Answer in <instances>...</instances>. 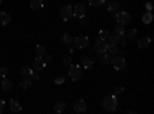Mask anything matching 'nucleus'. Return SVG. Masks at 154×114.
Segmentation results:
<instances>
[{"instance_id": "f257e3e1", "label": "nucleus", "mask_w": 154, "mask_h": 114, "mask_svg": "<svg viewBox=\"0 0 154 114\" xmlns=\"http://www.w3.org/2000/svg\"><path fill=\"white\" fill-rule=\"evenodd\" d=\"M117 105H119V102H117V97L116 96H106L103 100H102V106H103V109H106L109 112L117 109Z\"/></svg>"}, {"instance_id": "f03ea898", "label": "nucleus", "mask_w": 154, "mask_h": 114, "mask_svg": "<svg viewBox=\"0 0 154 114\" xmlns=\"http://www.w3.org/2000/svg\"><path fill=\"white\" fill-rule=\"evenodd\" d=\"M112 17L117 20L119 25H128V23H131V16H130V12H126V11H117V12H112Z\"/></svg>"}, {"instance_id": "7ed1b4c3", "label": "nucleus", "mask_w": 154, "mask_h": 114, "mask_svg": "<svg viewBox=\"0 0 154 114\" xmlns=\"http://www.w3.org/2000/svg\"><path fill=\"white\" fill-rule=\"evenodd\" d=\"M68 75L72 82H79L82 79V66L79 65H69L68 66Z\"/></svg>"}, {"instance_id": "20e7f679", "label": "nucleus", "mask_w": 154, "mask_h": 114, "mask_svg": "<svg viewBox=\"0 0 154 114\" xmlns=\"http://www.w3.org/2000/svg\"><path fill=\"white\" fill-rule=\"evenodd\" d=\"M72 43L77 49H85L89 46V39L86 35H77L75 39H72Z\"/></svg>"}, {"instance_id": "39448f33", "label": "nucleus", "mask_w": 154, "mask_h": 114, "mask_svg": "<svg viewBox=\"0 0 154 114\" xmlns=\"http://www.w3.org/2000/svg\"><path fill=\"white\" fill-rule=\"evenodd\" d=\"M111 65L114 66V69H123L125 66H126V60H125V57L120 54V56H114V57H111Z\"/></svg>"}, {"instance_id": "423d86ee", "label": "nucleus", "mask_w": 154, "mask_h": 114, "mask_svg": "<svg viewBox=\"0 0 154 114\" xmlns=\"http://www.w3.org/2000/svg\"><path fill=\"white\" fill-rule=\"evenodd\" d=\"M60 17L65 20V22H69V20L74 17V14H72V6H69V5L62 6V8H60Z\"/></svg>"}, {"instance_id": "0eeeda50", "label": "nucleus", "mask_w": 154, "mask_h": 114, "mask_svg": "<svg viewBox=\"0 0 154 114\" xmlns=\"http://www.w3.org/2000/svg\"><path fill=\"white\" fill-rule=\"evenodd\" d=\"M85 12H86V8H85L83 3H77V5H74V8H72V14H74L75 19H83V17H85Z\"/></svg>"}, {"instance_id": "6e6552de", "label": "nucleus", "mask_w": 154, "mask_h": 114, "mask_svg": "<svg viewBox=\"0 0 154 114\" xmlns=\"http://www.w3.org/2000/svg\"><path fill=\"white\" fill-rule=\"evenodd\" d=\"M74 111L79 112V114L86 112V102H85L83 99H77L75 102H74Z\"/></svg>"}, {"instance_id": "1a4fd4ad", "label": "nucleus", "mask_w": 154, "mask_h": 114, "mask_svg": "<svg viewBox=\"0 0 154 114\" xmlns=\"http://www.w3.org/2000/svg\"><path fill=\"white\" fill-rule=\"evenodd\" d=\"M0 90H2L3 93H9L12 90V82H11V79H8V75L3 77L2 82H0Z\"/></svg>"}, {"instance_id": "9d476101", "label": "nucleus", "mask_w": 154, "mask_h": 114, "mask_svg": "<svg viewBox=\"0 0 154 114\" xmlns=\"http://www.w3.org/2000/svg\"><path fill=\"white\" fill-rule=\"evenodd\" d=\"M106 48H108V45L105 40H97L94 45V51L97 54H103V53H106Z\"/></svg>"}, {"instance_id": "9b49d317", "label": "nucleus", "mask_w": 154, "mask_h": 114, "mask_svg": "<svg viewBox=\"0 0 154 114\" xmlns=\"http://www.w3.org/2000/svg\"><path fill=\"white\" fill-rule=\"evenodd\" d=\"M45 66H46V62L43 60V57H35L34 59V71L40 72L42 69H45Z\"/></svg>"}, {"instance_id": "f8f14e48", "label": "nucleus", "mask_w": 154, "mask_h": 114, "mask_svg": "<svg viewBox=\"0 0 154 114\" xmlns=\"http://www.w3.org/2000/svg\"><path fill=\"white\" fill-rule=\"evenodd\" d=\"M149 43H151V37L149 35H146V37L143 35V37H140V39L137 40V46L142 48V49L146 48V46H149Z\"/></svg>"}, {"instance_id": "ddd939ff", "label": "nucleus", "mask_w": 154, "mask_h": 114, "mask_svg": "<svg viewBox=\"0 0 154 114\" xmlns=\"http://www.w3.org/2000/svg\"><path fill=\"white\" fill-rule=\"evenodd\" d=\"M9 109H11V112H20L22 111V105L17 102L16 99H11L9 100Z\"/></svg>"}, {"instance_id": "4468645a", "label": "nucleus", "mask_w": 154, "mask_h": 114, "mask_svg": "<svg viewBox=\"0 0 154 114\" xmlns=\"http://www.w3.org/2000/svg\"><path fill=\"white\" fill-rule=\"evenodd\" d=\"M29 6L34 11H38L43 8V0H29Z\"/></svg>"}, {"instance_id": "2eb2a0df", "label": "nucleus", "mask_w": 154, "mask_h": 114, "mask_svg": "<svg viewBox=\"0 0 154 114\" xmlns=\"http://www.w3.org/2000/svg\"><path fill=\"white\" fill-rule=\"evenodd\" d=\"M82 66H83V69H91L94 66V62L89 57H83L82 59Z\"/></svg>"}, {"instance_id": "dca6fc26", "label": "nucleus", "mask_w": 154, "mask_h": 114, "mask_svg": "<svg viewBox=\"0 0 154 114\" xmlns=\"http://www.w3.org/2000/svg\"><path fill=\"white\" fill-rule=\"evenodd\" d=\"M60 42H62L63 45H71V43H72V37H71V34L63 32L62 37H60Z\"/></svg>"}, {"instance_id": "f3484780", "label": "nucleus", "mask_w": 154, "mask_h": 114, "mask_svg": "<svg viewBox=\"0 0 154 114\" xmlns=\"http://www.w3.org/2000/svg\"><path fill=\"white\" fill-rule=\"evenodd\" d=\"M32 72H34V71H32L29 66H26V65H23V66L20 68V74L23 75V77H31Z\"/></svg>"}, {"instance_id": "a211bd4d", "label": "nucleus", "mask_w": 154, "mask_h": 114, "mask_svg": "<svg viewBox=\"0 0 154 114\" xmlns=\"http://www.w3.org/2000/svg\"><path fill=\"white\" fill-rule=\"evenodd\" d=\"M65 109H66V103H65V102L59 100V102L54 103V111H56V112H63Z\"/></svg>"}, {"instance_id": "6ab92c4d", "label": "nucleus", "mask_w": 154, "mask_h": 114, "mask_svg": "<svg viewBox=\"0 0 154 114\" xmlns=\"http://www.w3.org/2000/svg\"><path fill=\"white\" fill-rule=\"evenodd\" d=\"M11 22V17H9V14L8 12H0V25H8Z\"/></svg>"}, {"instance_id": "aec40b11", "label": "nucleus", "mask_w": 154, "mask_h": 114, "mask_svg": "<svg viewBox=\"0 0 154 114\" xmlns=\"http://www.w3.org/2000/svg\"><path fill=\"white\" fill-rule=\"evenodd\" d=\"M108 11L111 12V14L112 12H117V11H120V5L117 2H109L108 3Z\"/></svg>"}, {"instance_id": "412c9836", "label": "nucleus", "mask_w": 154, "mask_h": 114, "mask_svg": "<svg viewBox=\"0 0 154 114\" xmlns=\"http://www.w3.org/2000/svg\"><path fill=\"white\" fill-rule=\"evenodd\" d=\"M136 35H137V28H130V29L125 31L126 39H136Z\"/></svg>"}, {"instance_id": "4be33fe9", "label": "nucleus", "mask_w": 154, "mask_h": 114, "mask_svg": "<svg viewBox=\"0 0 154 114\" xmlns=\"http://www.w3.org/2000/svg\"><path fill=\"white\" fill-rule=\"evenodd\" d=\"M125 31H126V29H125L123 25H119V23L116 25V28H114V34H116V35H125Z\"/></svg>"}, {"instance_id": "5701e85b", "label": "nucleus", "mask_w": 154, "mask_h": 114, "mask_svg": "<svg viewBox=\"0 0 154 114\" xmlns=\"http://www.w3.org/2000/svg\"><path fill=\"white\" fill-rule=\"evenodd\" d=\"M109 62H111V56H109V53H108V54H106V53L100 54V63H102V65H108Z\"/></svg>"}, {"instance_id": "b1692460", "label": "nucleus", "mask_w": 154, "mask_h": 114, "mask_svg": "<svg viewBox=\"0 0 154 114\" xmlns=\"http://www.w3.org/2000/svg\"><path fill=\"white\" fill-rule=\"evenodd\" d=\"M108 35H109L108 29H100L99 34H97V40H106V39H108Z\"/></svg>"}, {"instance_id": "393cba45", "label": "nucleus", "mask_w": 154, "mask_h": 114, "mask_svg": "<svg viewBox=\"0 0 154 114\" xmlns=\"http://www.w3.org/2000/svg\"><path fill=\"white\" fill-rule=\"evenodd\" d=\"M31 82H32V79H31V77H23V79H22V82H20V86L26 90V88H29V86H31Z\"/></svg>"}, {"instance_id": "a878e982", "label": "nucleus", "mask_w": 154, "mask_h": 114, "mask_svg": "<svg viewBox=\"0 0 154 114\" xmlns=\"http://www.w3.org/2000/svg\"><path fill=\"white\" fill-rule=\"evenodd\" d=\"M35 56L37 57H43L45 56V46L43 45H37L35 46Z\"/></svg>"}, {"instance_id": "bb28decb", "label": "nucleus", "mask_w": 154, "mask_h": 114, "mask_svg": "<svg viewBox=\"0 0 154 114\" xmlns=\"http://www.w3.org/2000/svg\"><path fill=\"white\" fill-rule=\"evenodd\" d=\"M106 53H109V54H119V48H117V45H108V48H106Z\"/></svg>"}, {"instance_id": "cd10ccee", "label": "nucleus", "mask_w": 154, "mask_h": 114, "mask_svg": "<svg viewBox=\"0 0 154 114\" xmlns=\"http://www.w3.org/2000/svg\"><path fill=\"white\" fill-rule=\"evenodd\" d=\"M142 22H143V23H151V22H152V14H151V11L145 12L143 17H142Z\"/></svg>"}, {"instance_id": "c85d7f7f", "label": "nucleus", "mask_w": 154, "mask_h": 114, "mask_svg": "<svg viewBox=\"0 0 154 114\" xmlns=\"http://www.w3.org/2000/svg\"><path fill=\"white\" fill-rule=\"evenodd\" d=\"M126 43H128V39L125 35H117V45H120V46H126Z\"/></svg>"}, {"instance_id": "c756f323", "label": "nucleus", "mask_w": 154, "mask_h": 114, "mask_svg": "<svg viewBox=\"0 0 154 114\" xmlns=\"http://www.w3.org/2000/svg\"><path fill=\"white\" fill-rule=\"evenodd\" d=\"M88 3L91 6H102L105 5V0H88Z\"/></svg>"}, {"instance_id": "7c9ffc66", "label": "nucleus", "mask_w": 154, "mask_h": 114, "mask_svg": "<svg viewBox=\"0 0 154 114\" xmlns=\"http://www.w3.org/2000/svg\"><path fill=\"white\" fill-rule=\"evenodd\" d=\"M8 75V68L6 66H0V79H3Z\"/></svg>"}, {"instance_id": "2f4dec72", "label": "nucleus", "mask_w": 154, "mask_h": 114, "mask_svg": "<svg viewBox=\"0 0 154 114\" xmlns=\"http://www.w3.org/2000/svg\"><path fill=\"white\" fill-rule=\"evenodd\" d=\"M123 86H117V88H116V96H120V94H123Z\"/></svg>"}, {"instance_id": "473e14b6", "label": "nucleus", "mask_w": 154, "mask_h": 114, "mask_svg": "<svg viewBox=\"0 0 154 114\" xmlns=\"http://www.w3.org/2000/svg\"><path fill=\"white\" fill-rule=\"evenodd\" d=\"M63 65H65V66H69V65H71V57H69V56L63 59Z\"/></svg>"}, {"instance_id": "72a5a7b5", "label": "nucleus", "mask_w": 154, "mask_h": 114, "mask_svg": "<svg viewBox=\"0 0 154 114\" xmlns=\"http://www.w3.org/2000/svg\"><path fill=\"white\" fill-rule=\"evenodd\" d=\"M79 25H80L82 28H85L86 25H88V23H86V20H85V17H83V19H79Z\"/></svg>"}, {"instance_id": "f704fd0d", "label": "nucleus", "mask_w": 154, "mask_h": 114, "mask_svg": "<svg viewBox=\"0 0 154 114\" xmlns=\"http://www.w3.org/2000/svg\"><path fill=\"white\" fill-rule=\"evenodd\" d=\"M31 79H34V80H38V79H40V74H38L37 71H35V72H32V75H31Z\"/></svg>"}, {"instance_id": "c9c22d12", "label": "nucleus", "mask_w": 154, "mask_h": 114, "mask_svg": "<svg viewBox=\"0 0 154 114\" xmlns=\"http://www.w3.org/2000/svg\"><path fill=\"white\" fill-rule=\"evenodd\" d=\"M3 108H5V100H3V99H0V112L3 111Z\"/></svg>"}, {"instance_id": "e433bc0d", "label": "nucleus", "mask_w": 154, "mask_h": 114, "mask_svg": "<svg viewBox=\"0 0 154 114\" xmlns=\"http://www.w3.org/2000/svg\"><path fill=\"white\" fill-rule=\"evenodd\" d=\"M54 82H56L57 85H62V83H63V82H65V80H63V77H57V79H56Z\"/></svg>"}, {"instance_id": "4c0bfd02", "label": "nucleus", "mask_w": 154, "mask_h": 114, "mask_svg": "<svg viewBox=\"0 0 154 114\" xmlns=\"http://www.w3.org/2000/svg\"><path fill=\"white\" fill-rule=\"evenodd\" d=\"M145 5H146V9H148V11H151V9H152V3H151V2H146Z\"/></svg>"}, {"instance_id": "58836bf2", "label": "nucleus", "mask_w": 154, "mask_h": 114, "mask_svg": "<svg viewBox=\"0 0 154 114\" xmlns=\"http://www.w3.org/2000/svg\"><path fill=\"white\" fill-rule=\"evenodd\" d=\"M68 53H69V54H74V48H72L71 45H68Z\"/></svg>"}, {"instance_id": "ea45409f", "label": "nucleus", "mask_w": 154, "mask_h": 114, "mask_svg": "<svg viewBox=\"0 0 154 114\" xmlns=\"http://www.w3.org/2000/svg\"><path fill=\"white\" fill-rule=\"evenodd\" d=\"M43 60H46V62H49V60H53V56H49V54H46Z\"/></svg>"}, {"instance_id": "a19ab883", "label": "nucleus", "mask_w": 154, "mask_h": 114, "mask_svg": "<svg viewBox=\"0 0 154 114\" xmlns=\"http://www.w3.org/2000/svg\"><path fill=\"white\" fill-rule=\"evenodd\" d=\"M0 5H2V0H0Z\"/></svg>"}, {"instance_id": "79ce46f5", "label": "nucleus", "mask_w": 154, "mask_h": 114, "mask_svg": "<svg viewBox=\"0 0 154 114\" xmlns=\"http://www.w3.org/2000/svg\"><path fill=\"white\" fill-rule=\"evenodd\" d=\"M0 82H2V80H0Z\"/></svg>"}]
</instances>
